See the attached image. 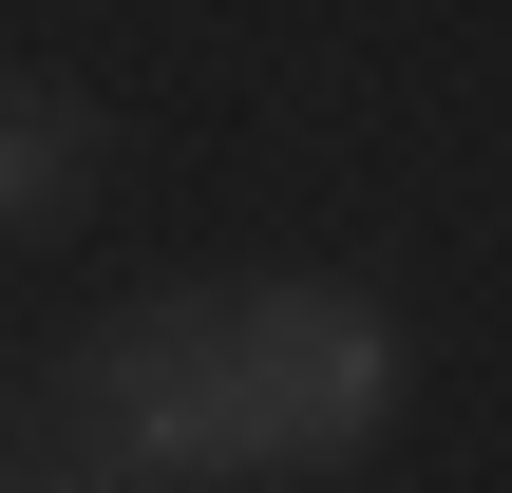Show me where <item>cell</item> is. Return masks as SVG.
<instances>
[{"label": "cell", "instance_id": "7a4b0ae2", "mask_svg": "<svg viewBox=\"0 0 512 493\" xmlns=\"http://www.w3.org/2000/svg\"><path fill=\"white\" fill-rule=\"evenodd\" d=\"M76 190H95V114H76V95H38V76H0V247H19V228H57Z\"/></svg>", "mask_w": 512, "mask_h": 493}, {"label": "cell", "instance_id": "6da1fadb", "mask_svg": "<svg viewBox=\"0 0 512 493\" xmlns=\"http://www.w3.org/2000/svg\"><path fill=\"white\" fill-rule=\"evenodd\" d=\"M399 323L361 285H228V437L247 475H342L399 437Z\"/></svg>", "mask_w": 512, "mask_h": 493}, {"label": "cell", "instance_id": "3957f363", "mask_svg": "<svg viewBox=\"0 0 512 493\" xmlns=\"http://www.w3.org/2000/svg\"><path fill=\"white\" fill-rule=\"evenodd\" d=\"M0 493H114V475H57V456H0Z\"/></svg>", "mask_w": 512, "mask_h": 493}]
</instances>
